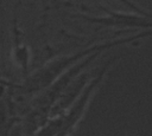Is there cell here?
Returning a JSON list of instances; mask_svg holds the SVG:
<instances>
[{"label": "cell", "mask_w": 152, "mask_h": 136, "mask_svg": "<svg viewBox=\"0 0 152 136\" xmlns=\"http://www.w3.org/2000/svg\"><path fill=\"white\" fill-rule=\"evenodd\" d=\"M151 35H152V31H142L132 35L120 38V39L96 44L94 46L77 51L70 56H63V57L56 58L50 63H48L46 65H44L43 67H40L39 70H37L36 72H33L32 75L27 76L24 84L21 85V89L24 90V92H27V93H36V92L44 91L50 85H52L55 80H57L68 69H70L71 66H74L86 57L90 56L91 53H95V52L103 53L106 50H109L112 47L124 45V44H129V43H133L134 40L147 38Z\"/></svg>", "instance_id": "1"}, {"label": "cell", "mask_w": 152, "mask_h": 136, "mask_svg": "<svg viewBox=\"0 0 152 136\" xmlns=\"http://www.w3.org/2000/svg\"><path fill=\"white\" fill-rule=\"evenodd\" d=\"M86 21L99 24L102 26H119V27H137L146 31H152V15H142L134 12H118L106 11L102 17H89L80 14L77 15Z\"/></svg>", "instance_id": "2"}, {"label": "cell", "mask_w": 152, "mask_h": 136, "mask_svg": "<svg viewBox=\"0 0 152 136\" xmlns=\"http://www.w3.org/2000/svg\"><path fill=\"white\" fill-rule=\"evenodd\" d=\"M12 59L13 63H15L23 71V73H27L28 71V66H30V50L28 47L25 45V43H23L18 34L15 35L14 39V45H13V50H12Z\"/></svg>", "instance_id": "3"}, {"label": "cell", "mask_w": 152, "mask_h": 136, "mask_svg": "<svg viewBox=\"0 0 152 136\" xmlns=\"http://www.w3.org/2000/svg\"><path fill=\"white\" fill-rule=\"evenodd\" d=\"M121 5H124L125 7H127L128 9H131L132 12L134 13H138V14H142V15H152V11H148L146 8H144L142 6L138 5L135 1L133 0H114Z\"/></svg>", "instance_id": "4"}]
</instances>
